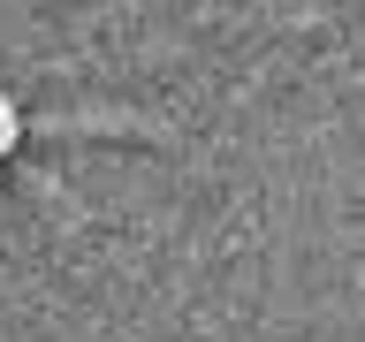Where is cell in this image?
<instances>
[{
	"label": "cell",
	"instance_id": "obj_1",
	"mask_svg": "<svg viewBox=\"0 0 365 342\" xmlns=\"http://www.w3.org/2000/svg\"><path fill=\"white\" fill-rule=\"evenodd\" d=\"M16 137H23V114L0 99V152H16Z\"/></svg>",
	"mask_w": 365,
	"mask_h": 342
}]
</instances>
